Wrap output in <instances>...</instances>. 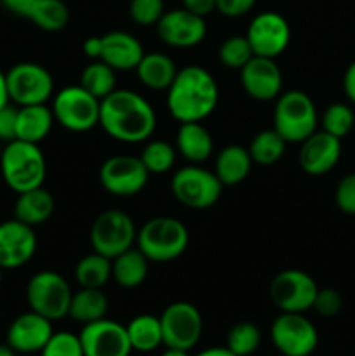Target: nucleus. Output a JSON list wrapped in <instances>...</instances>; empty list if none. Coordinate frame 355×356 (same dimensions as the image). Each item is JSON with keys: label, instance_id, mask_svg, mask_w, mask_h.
Here are the masks:
<instances>
[{"label": "nucleus", "instance_id": "nucleus-1", "mask_svg": "<svg viewBox=\"0 0 355 356\" xmlns=\"http://www.w3.org/2000/svg\"><path fill=\"white\" fill-rule=\"evenodd\" d=\"M100 125L115 141L143 143L157 127V115L152 104L129 89H115L101 99Z\"/></svg>", "mask_w": 355, "mask_h": 356}, {"label": "nucleus", "instance_id": "nucleus-2", "mask_svg": "<svg viewBox=\"0 0 355 356\" xmlns=\"http://www.w3.org/2000/svg\"><path fill=\"white\" fill-rule=\"evenodd\" d=\"M219 101V87L214 76L198 65L178 70L167 89V110L180 124L202 122L214 111Z\"/></svg>", "mask_w": 355, "mask_h": 356}, {"label": "nucleus", "instance_id": "nucleus-3", "mask_svg": "<svg viewBox=\"0 0 355 356\" xmlns=\"http://www.w3.org/2000/svg\"><path fill=\"white\" fill-rule=\"evenodd\" d=\"M0 172L10 190L23 193L44 186L47 163L38 145L14 139L0 153Z\"/></svg>", "mask_w": 355, "mask_h": 356}, {"label": "nucleus", "instance_id": "nucleus-4", "mask_svg": "<svg viewBox=\"0 0 355 356\" xmlns=\"http://www.w3.org/2000/svg\"><path fill=\"white\" fill-rule=\"evenodd\" d=\"M190 233L187 226L171 216H159L146 221L136 235V247L150 263H171L187 250Z\"/></svg>", "mask_w": 355, "mask_h": 356}, {"label": "nucleus", "instance_id": "nucleus-5", "mask_svg": "<svg viewBox=\"0 0 355 356\" xmlns=\"http://www.w3.org/2000/svg\"><path fill=\"white\" fill-rule=\"evenodd\" d=\"M317 108L306 92L292 89L277 97L274 129L285 143H303L317 131Z\"/></svg>", "mask_w": 355, "mask_h": 356}, {"label": "nucleus", "instance_id": "nucleus-6", "mask_svg": "<svg viewBox=\"0 0 355 356\" xmlns=\"http://www.w3.org/2000/svg\"><path fill=\"white\" fill-rule=\"evenodd\" d=\"M72 289L66 278L56 271H38L26 285V301L31 312L51 322L68 316Z\"/></svg>", "mask_w": 355, "mask_h": 356}, {"label": "nucleus", "instance_id": "nucleus-7", "mask_svg": "<svg viewBox=\"0 0 355 356\" xmlns=\"http://www.w3.org/2000/svg\"><path fill=\"white\" fill-rule=\"evenodd\" d=\"M171 191L174 198L184 207L204 211L212 207L223 193V184L214 174L204 167L191 163L181 167L171 179Z\"/></svg>", "mask_w": 355, "mask_h": 356}, {"label": "nucleus", "instance_id": "nucleus-8", "mask_svg": "<svg viewBox=\"0 0 355 356\" xmlns=\"http://www.w3.org/2000/svg\"><path fill=\"white\" fill-rule=\"evenodd\" d=\"M136 235H138V229L131 216L118 209H110V211L101 212L94 219L89 240L94 252L113 259L118 254L134 247Z\"/></svg>", "mask_w": 355, "mask_h": 356}, {"label": "nucleus", "instance_id": "nucleus-9", "mask_svg": "<svg viewBox=\"0 0 355 356\" xmlns=\"http://www.w3.org/2000/svg\"><path fill=\"white\" fill-rule=\"evenodd\" d=\"M101 101L80 86H68L52 99V115L61 127L72 132H87L100 125Z\"/></svg>", "mask_w": 355, "mask_h": 356}, {"label": "nucleus", "instance_id": "nucleus-10", "mask_svg": "<svg viewBox=\"0 0 355 356\" xmlns=\"http://www.w3.org/2000/svg\"><path fill=\"white\" fill-rule=\"evenodd\" d=\"M6 75L9 97L17 106L45 104L54 92L51 72L38 63H17Z\"/></svg>", "mask_w": 355, "mask_h": 356}, {"label": "nucleus", "instance_id": "nucleus-11", "mask_svg": "<svg viewBox=\"0 0 355 356\" xmlns=\"http://www.w3.org/2000/svg\"><path fill=\"white\" fill-rule=\"evenodd\" d=\"M319 285L301 270H284L275 275L268 287L271 302L281 313H305L312 309Z\"/></svg>", "mask_w": 355, "mask_h": 356}, {"label": "nucleus", "instance_id": "nucleus-12", "mask_svg": "<svg viewBox=\"0 0 355 356\" xmlns=\"http://www.w3.org/2000/svg\"><path fill=\"white\" fill-rule=\"evenodd\" d=\"M270 337L284 356H310L319 344L315 325L303 313H281L271 323Z\"/></svg>", "mask_w": 355, "mask_h": 356}, {"label": "nucleus", "instance_id": "nucleus-13", "mask_svg": "<svg viewBox=\"0 0 355 356\" xmlns=\"http://www.w3.org/2000/svg\"><path fill=\"white\" fill-rule=\"evenodd\" d=\"M159 318L166 348L190 351L200 341L204 322H202L200 312L191 302H171Z\"/></svg>", "mask_w": 355, "mask_h": 356}, {"label": "nucleus", "instance_id": "nucleus-14", "mask_svg": "<svg viewBox=\"0 0 355 356\" xmlns=\"http://www.w3.org/2000/svg\"><path fill=\"white\" fill-rule=\"evenodd\" d=\"M150 172L139 156L115 155L103 162L100 169V183L115 197H134L145 190Z\"/></svg>", "mask_w": 355, "mask_h": 356}, {"label": "nucleus", "instance_id": "nucleus-15", "mask_svg": "<svg viewBox=\"0 0 355 356\" xmlns=\"http://www.w3.org/2000/svg\"><path fill=\"white\" fill-rule=\"evenodd\" d=\"M254 56L275 59L281 56L291 42V26L278 13H260L253 17L246 33Z\"/></svg>", "mask_w": 355, "mask_h": 356}, {"label": "nucleus", "instance_id": "nucleus-16", "mask_svg": "<svg viewBox=\"0 0 355 356\" xmlns=\"http://www.w3.org/2000/svg\"><path fill=\"white\" fill-rule=\"evenodd\" d=\"M79 339L84 356H129L132 351L127 330L115 320L101 318L86 323Z\"/></svg>", "mask_w": 355, "mask_h": 356}, {"label": "nucleus", "instance_id": "nucleus-17", "mask_svg": "<svg viewBox=\"0 0 355 356\" xmlns=\"http://www.w3.org/2000/svg\"><path fill=\"white\" fill-rule=\"evenodd\" d=\"M155 26L160 40L178 49L195 47L207 35V24L204 17L190 13L184 7L166 10Z\"/></svg>", "mask_w": 355, "mask_h": 356}, {"label": "nucleus", "instance_id": "nucleus-18", "mask_svg": "<svg viewBox=\"0 0 355 356\" xmlns=\"http://www.w3.org/2000/svg\"><path fill=\"white\" fill-rule=\"evenodd\" d=\"M37 252V235L33 226L17 219L0 222V268L16 270L24 266Z\"/></svg>", "mask_w": 355, "mask_h": 356}, {"label": "nucleus", "instance_id": "nucleus-19", "mask_svg": "<svg viewBox=\"0 0 355 356\" xmlns=\"http://www.w3.org/2000/svg\"><path fill=\"white\" fill-rule=\"evenodd\" d=\"M240 83L253 99L274 101L282 94V72L275 59L253 56L240 68Z\"/></svg>", "mask_w": 355, "mask_h": 356}, {"label": "nucleus", "instance_id": "nucleus-20", "mask_svg": "<svg viewBox=\"0 0 355 356\" xmlns=\"http://www.w3.org/2000/svg\"><path fill=\"white\" fill-rule=\"evenodd\" d=\"M299 145V167L310 176L331 172L341 159V139L324 131H315Z\"/></svg>", "mask_w": 355, "mask_h": 356}, {"label": "nucleus", "instance_id": "nucleus-21", "mask_svg": "<svg viewBox=\"0 0 355 356\" xmlns=\"http://www.w3.org/2000/svg\"><path fill=\"white\" fill-rule=\"evenodd\" d=\"M52 330V322L35 312H26L14 318L7 330V344L16 353H37L47 344Z\"/></svg>", "mask_w": 355, "mask_h": 356}, {"label": "nucleus", "instance_id": "nucleus-22", "mask_svg": "<svg viewBox=\"0 0 355 356\" xmlns=\"http://www.w3.org/2000/svg\"><path fill=\"white\" fill-rule=\"evenodd\" d=\"M101 40H103V49L100 59L118 72L136 70L145 56L141 42L127 31H110L101 35Z\"/></svg>", "mask_w": 355, "mask_h": 356}, {"label": "nucleus", "instance_id": "nucleus-23", "mask_svg": "<svg viewBox=\"0 0 355 356\" xmlns=\"http://www.w3.org/2000/svg\"><path fill=\"white\" fill-rule=\"evenodd\" d=\"M176 149L188 162L202 163L211 156L214 141L211 132L200 122H184L178 129Z\"/></svg>", "mask_w": 355, "mask_h": 356}, {"label": "nucleus", "instance_id": "nucleus-24", "mask_svg": "<svg viewBox=\"0 0 355 356\" xmlns=\"http://www.w3.org/2000/svg\"><path fill=\"white\" fill-rule=\"evenodd\" d=\"M56 207L54 197L44 186L17 193L14 204V219L28 226H37L47 221Z\"/></svg>", "mask_w": 355, "mask_h": 356}, {"label": "nucleus", "instance_id": "nucleus-25", "mask_svg": "<svg viewBox=\"0 0 355 356\" xmlns=\"http://www.w3.org/2000/svg\"><path fill=\"white\" fill-rule=\"evenodd\" d=\"M54 115L47 104H30L17 108L16 139L38 145L51 132L54 124Z\"/></svg>", "mask_w": 355, "mask_h": 356}, {"label": "nucleus", "instance_id": "nucleus-26", "mask_svg": "<svg viewBox=\"0 0 355 356\" xmlns=\"http://www.w3.org/2000/svg\"><path fill=\"white\" fill-rule=\"evenodd\" d=\"M251 167H253V159L249 149L240 145H228L216 156L214 174L223 186H235L249 176Z\"/></svg>", "mask_w": 355, "mask_h": 356}, {"label": "nucleus", "instance_id": "nucleus-27", "mask_svg": "<svg viewBox=\"0 0 355 356\" xmlns=\"http://www.w3.org/2000/svg\"><path fill=\"white\" fill-rule=\"evenodd\" d=\"M150 261L138 247H131L125 252L111 259V278L124 289H136L148 277Z\"/></svg>", "mask_w": 355, "mask_h": 356}, {"label": "nucleus", "instance_id": "nucleus-28", "mask_svg": "<svg viewBox=\"0 0 355 356\" xmlns=\"http://www.w3.org/2000/svg\"><path fill=\"white\" fill-rule=\"evenodd\" d=\"M139 80L145 87L152 90H167L176 76L178 68L173 59L162 52H150L145 54L136 66Z\"/></svg>", "mask_w": 355, "mask_h": 356}, {"label": "nucleus", "instance_id": "nucleus-29", "mask_svg": "<svg viewBox=\"0 0 355 356\" xmlns=\"http://www.w3.org/2000/svg\"><path fill=\"white\" fill-rule=\"evenodd\" d=\"M108 298L101 289H80L72 296L68 316L75 322L90 323L96 320L106 318Z\"/></svg>", "mask_w": 355, "mask_h": 356}, {"label": "nucleus", "instance_id": "nucleus-30", "mask_svg": "<svg viewBox=\"0 0 355 356\" xmlns=\"http://www.w3.org/2000/svg\"><path fill=\"white\" fill-rule=\"evenodd\" d=\"M125 330H127L131 348L139 353H150L164 344L162 325H160V318L155 315L134 316L125 325Z\"/></svg>", "mask_w": 355, "mask_h": 356}, {"label": "nucleus", "instance_id": "nucleus-31", "mask_svg": "<svg viewBox=\"0 0 355 356\" xmlns=\"http://www.w3.org/2000/svg\"><path fill=\"white\" fill-rule=\"evenodd\" d=\"M26 17L40 30L61 31L70 21V9L63 0H37Z\"/></svg>", "mask_w": 355, "mask_h": 356}, {"label": "nucleus", "instance_id": "nucleus-32", "mask_svg": "<svg viewBox=\"0 0 355 356\" xmlns=\"http://www.w3.org/2000/svg\"><path fill=\"white\" fill-rule=\"evenodd\" d=\"M111 278V259L93 252L84 256L75 266V280L84 289H103Z\"/></svg>", "mask_w": 355, "mask_h": 356}, {"label": "nucleus", "instance_id": "nucleus-33", "mask_svg": "<svg viewBox=\"0 0 355 356\" xmlns=\"http://www.w3.org/2000/svg\"><path fill=\"white\" fill-rule=\"evenodd\" d=\"M285 139L278 134L275 129H267V131L258 132L249 145V155L253 163L258 165H274L282 159L285 152Z\"/></svg>", "mask_w": 355, "mask_h": 356}, {"label": "nucleus", "instance_id": "nucleus-34", "mask_svg": "<svg viewBox=\"0 0 355 356\" xmlns=\"http://www.w3.org/2000/svg\"><path fill=\"white\" fill-rule=\"evenodd\" d=\"M79 86L100 101L104 99L115 90V70L101 59H94L80 73Z\"/></svg>", "mask_w": 355, "mask_h": 356}, {"label": "nucleus", "instance_id": "nucleus-35", "mask_svg": "<svg viewBox=\"0 0 355 356\" xmlns=\"http://www.w3.org/2000/svg\"><path fill=\"white\" fill-rule=\"evenodd\" d=\"M261 343V332L253 322H239L230 329L226 348L237 356H253Z\"/></svg>", "mask_w": 355, "mask_h": 356}, {"label": "nucleus", "instance_id": "nucleus-36", "mask_svg": "<svg viewBox=\"0 0 355 356\" xmlns=\"http://www.w3.org/2000/svg\"><path fill=\"white\" fill-rule=\"evenodd\" d=\"M322 131L327 134L334 136L338 139L347 138L355 125V113L348 104L345 103H333L324 110L322 118Z\"/></svg>", "mask_w": 355, "mask_h": 356}, {"label": "nucleus", "instance_id": "nucleus-37", "mask_svg": "<svg viewBox=\"0 0 355 356\" xmlns=\"http://www.w3.org/2000/svg\"><path fill=\"white\" fill-rule=\"evenodd\" d=\"M150 174H164L171 170L176 162V148L167 141H150L139 155Z\"/></svg>", "mask_w": 355, "mask_h": 356}, {"label": "nucleus", "instance_id": "nucleus-38", "mask_svg": "<svg viewBox=\"0 0 355 356\" xmlns=\"http://www.w3.org/2000/svg\"><path fill=\"white\" fill-rule=\"evenodd\" d=\"M219 61L232 70H240L254 56L253 47L246 35H233L228 37L219 47Z\"/></svg>", "mask_w": 355, "mask_h": 356}, {"label": "nucleus", "instance_id": "nucleus-39", "mask_svg": "<svg viewBox=\"0 0 355 356\" xmlns=\"http://www.w3.org/2000/svg\"><path fill=\"white\" fill-rule=\"evenodd\" d=\"M164 13H166L164 0H131L129 2V16L139 26L157 24Z\"/></svg>", "mask_w": 355, "mask_h": 356}, {"label": "nucleus", "instance_id": "nucleus-40", "mask_svg": "<svg viewBox=\"0 0 355 356\" xmlns=\"http://www.w3.org/2000/svg\"><path fill=\"white\" fill-rule=\"evenodd\" d=\"M40 356H84V351L77 334L54 332L42 348Z\"/></svg>", "mask_w": 355, "mask_h": 356}, {"label": "nucleus", "instance_id": "nucleus-41", "mask_svg": "<svg viewBox=\"0 0 355 356\" xmlns=\"http://www.w3.org/2000/svg\"><path fill=\"white\" fill-rule=\"evenodd\" d=\"M341 308H343V299L340 292L334 289H319L312 309H315L320 316L331 318V316H336Z\"/></svg>", "mask_w": 355, "mask_h": 356}, {"label": "nucleus", "instance_id": "nucleus-42", "mask_svg": "<svg viewBox=\"0 0 355 356\" xmlns=\"http://www.w3.org/2000/svg\"><path fill=\"white\" fill-rule=\"evenodd\" d=\"M334 200H336L338 209L341 212L355 216V172L347 174L338 183L336 191H334Z\"/></svg>", "mask_w": 355, "mask_h": 356}, {"label": "nucleus", "instance_id": "nucleus-43", "mask_svg": "<svg viewBox=\"0 0 355 356\" xmlns=\"http://www.w3.org/2000/svg\"><path fill=\"white\" fill-rule=\"evenodd\" d=\"M17 108L7 104L0 110V143H10L16 139Z\"/></svg>", "mask_w": 355, "mask_h": 356}, {"label": "nucleus", "instance_id": "nucleus-44", "mask_svg": "<svg viewBox=\"0 0 355 356\" xmlns=\"http://www.w3.org/2000/svg\"><path fill=\"white\" fill-rule=\"evenodd\" d=\"M256 0H216V10L226 17L246 16L254 7Z\"/></svg>", "mask_w": 355, "mask_h": 356}, {"label": "nucleus", "instance_id": "nucleus-45", "mask_svg": "<svg viewBox=\"0 0 355 356\" xmlns=\"http://www.w3.org/2000/svg\"><path fill=\"white\" fill-rule=\"evenodd\" d=\"M181 2H183L184 9L202 17L216 10V0H181Z\"/></svg>", "mask_w": 355, "mask_h": 356}, {"label": "nucleus", "instance_id": "nucleus-46", "mask_svg": "<svg viewBox=\"0 0 355 356\" xmlns=\"http://www.w3.org/2000/svg\"><path fill=\"white\" fill-rule=\"evenodd\" d=\"M0 2H2V6L6 7L7 10H10V13L26 17L28 10L33 7V3L37 2V0H0Z\"/></svg>", "mask_w": 355, "mask_h": 356}, {"label": "nucleus", "instance_id": "nucleus-47", "mask_svg": "<svg viewBox=\"0 0 355 356\" xmlns=\"http://www.w3.org/2000/svg\"><path fill=\"white\" fill-rule=\"evenodd\" d=\"M343 90L352 104H355V61L350 63L343 75Z\"/></svg>", "mask_w": 355, "mask_h": 356}, {"label": "nucleus", "instance_id": "nucleus-48", "mask_svg": "<svg viewBox=\"0 0 355 356\" xmlns=\"http://www.w3.org/2000/svg\"><path fill=\"white\" fill-rule=\"evenodd\" d=\"M82 49L84 52H86L87 58H90L93 61L94 59H100L101 49H103V40H101V37H89L86 38V42H84Z\"/></svg>", "mask_w": 355, "mask_h": 356}, {"label": "nucleus", "instance_id": "nucleus-49", "mask_svg": "<svg viewBox=\"0 0 355 356\" xmlns=\"http://www.w3.org/2000/svg\"><path fill=\"white\" fill-rule=\"evenodd\" d=\"M7 104H10L9 89H7V75L0 70V110L7 106Z\"/></svg>", "mask_w": 355, "mask_h": 356}, {"label": "nucleus", "instance_id": "nucleus-50", "mask_svg": "<svg viewBox=\"0 0 355 356\" xmlns=\"http://www.w3.org/2000/svg\"><path fill=\"white\" fill-rule=\"evenodd\" d=\"M195 356H237V355L232 353L226 346H221V348L216 346V348H207V350L200 351V353H197Z\"/></svg>", "mask_w": 355, "mask_h": 356}, {"label": "nucleus", "instance_id": "nucleus-51", "mask_svg": "<svg viewBox=\"0 0 355 356\" xmlns=\"http://www.w3.org/2000/svg\"><path fill=\"white\" fill-rule=\"evenodd\" d=\"M160 356H190L188 355V351L184 350H176V348H166V351H164Z\"/></svg>", "mask_w": 355, "mask_h": 356}, {"label": "nucleus", "instance_id": "nucleus-52", "mask_svg": "<svg viewBox=\"0 0 355 356\" xmlns=\"http://www.w3.org/2000/svg\"><path fill=\"white\" fill-rule=\"evenodd\" d=\"M0 356H16V351L9 344H0Z\"/></svg>", "mask_w": 355, "mask_h": 356}, {"label": "nucleus", "instance_id": "nucleus-53", "mask_svg": "<svg viewBox=\"0 0 355 356\" xmlns=\"http://www.w3.org/2000/svg\"><path fill=\"white\" fill-rule=\"evenodd\" d=\"M0 284H2V268H0Z\"/></svg>", "mask_w": 355, "mask_h": 356}, {"label": "nucleus", "instance_id": "nucleus-54", "mask_svg": "<svg viewBox=\"0 0 355 356\" xmlns=\"http://www.w3.org/2000/svg\"><path fill=\"white\" fill-rule=\"evenodd\" d=\"M0 153H2V145H0Z\"/></svg>", "mask_w": 355, "mask_h": 356}, {"label": "nucleus", "instance_id": "nucleus-55", "mask_svg": "<svg viewBox=\"0 0 355 356\" xmlns=\"http://www.w3.org/2000/svg\"><path fill=\"white\" fill-rule=\"evenodd\" d=\"M310 356H313V355H310Z\"/></svg>", "mask_w": 355, "mask_h": 356}, {"label": "nucleus", "instance_id": "nucleus-56", "mask_svg": "<svg viewBox=\"0 0 355 356\" xmlns=\"http://www.w3.org/2000/svg\"><path fill=\"white\" fill-rule=\"evenodd\" d=\"M354 356H355V355H354Z\"/></svg>", "mask_w": 355, "mask_h": 356}]
</instances>
